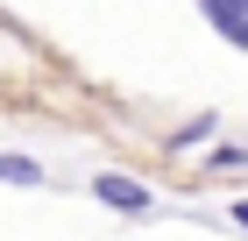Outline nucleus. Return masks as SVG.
Returning a JSON list of instances; mask_svg holds the SVG:
<instances>
[{
  "label": "nucleus",
  "mask_w": 248,
  "mask_h": 241,
  "mask_svg": "<svg viewBox=\"0 0 248 241\" xmlns=\"http://www.w3.org/2000/svg\"><path fill=\"white\" fill-rule=\"evenodd\" d=\"M93 199L114 206V213H149V185H135V177H121V170H107V177H93Z\"/></svg>",
  "instance_id": "1"
},
{
  "label": "nucleus",
  "mask_w": 248,
  "mask_h": 241,
  "mask_svg": "<svg viewBox=\"0 0 248 241\" xmlns=\"http://www.w3.org/2000/svg\"><path fill=\"white\" fill-rule=\"evenodd\" d=\"M0 177H7V185H43L36 156H21V149H7V156H0Z\"/></svg>",
  "instance_id": "2"
},
{
  "label": "nucleus",
  "mask_w": 248,
  "mask_h": 241,
  "mask_svg": "<svg viewBox=\"0 0 248 241\" xmlns=\"http://www.w3.org/2000/svg\"><path fill=\"white\" fill-rule=\"evenodd\" d=\"M199 142H213V113H199V121H185L170 135V149H199Z\"/></svg>",
  "instance_id": "3"
},
{
  "label": "nucleus",
  "mask_w": 248,
  "mask_h": 241,
  "mask_svg": "<svg viewBox=\"0 0 248 241\" xmlns=\"http://www.w3.org/2000/svg\"><path fill=\"white\" fill-rule=\"evenodd\" d=\"M213 170H248V142H213Z\"/></svg>",
  "instance_id": "4"
},
{
  "label": "nucleus",
  "mask_w": 248,
  "mask_h": 241,
  "mask_svg": "<svg viewBox=\"0 0 248 241\" xmlns=\"http://www.w3.org/2000/svg\"><path fill=\"white\" fill-rule=\"evenodd\" d=\"M234 220H241V227H248V199H241V206H234Z\"/></svg>",
  "instance_id": "5"
}]
</instances>
